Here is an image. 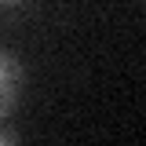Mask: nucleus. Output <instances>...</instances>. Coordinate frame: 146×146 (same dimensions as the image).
<instances>
[{"label": "nucleus", "mask_w": 146, "mask_h": 146, "mask_svg": "<svg viewBox=\"0 0 146 146\" xmlns=\"http://www.w3.org/2000/svg\"><path fill=\"white\" fill-rule=\"evenodd\" d=\"M11 143H18V131H15V128H4V124H0V146H11Z\"/></svg>", "instance_id": "nucleus-2"}, {"label": "nucleus", "mask_w": 146, "mask_h": 146, "mask_svg": "<svg viewBox=\"0 0 146 146\" xmlns=\"http://www.w3.org/2000/svg\"><path fill=\"white\" fill-rule=\"evenodd\" d=\"M0 4H22V0H0Z\"/></svg>", "instance_id": "nucleus-3"}, {"label": "nucleus", "mask_w": 146, "mask_h": 146, "mask_svg": "<svg viewBox=\"0 0 146 146\" xmlns=\"http://www.w3.org/2000/svg\"><path fill=\"white\" fill-rule=\"evenodd\" d=\"M18 95H22V62L15 51L0 48V124L18 106Z\"/></svg>", "instance_id": "nucleus-1"}]
</instances>
